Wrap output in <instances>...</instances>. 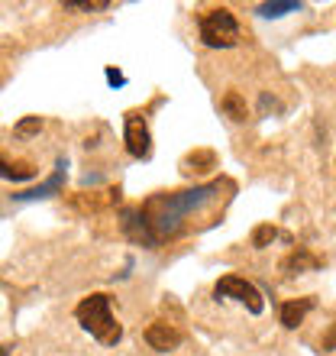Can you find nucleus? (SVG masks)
Wrapping results in <instances>:
<instances>
[{
	"instance_id": "1",
	"label": "nucleus",
	"mask_w": 336,
	"mask_h": 356,
	"mask_svg": "<svg viewBox=\"0 0 336 356\" xmlns=\"http://www.w3.org/2000/svg\"><path fill=\"white\" fill-rule=\"evenodd\" d=\"M220 191H224V185H220V181H210V185L191 188V191L149 197V201L140 207V217L146 220V227H149L152 243L159 246L162 240L175 236L178 230H181V224H185V217L197 214V211H204L207 204L220 201Z\"/></svg>"
},
{
	"instance_id": "2",
	"label": "nucleus",
	"mask_w": 336,
	"mask_h": 356,
	"mask_svg": "<svg viewBox=\"0 0 336 356\" xmlns=\"http://www.w3.org/2000/svg\"><path fill=\"white\" fill-rule=\"evenodd\" d=\"M75 318L97 343H103V347H113V343L123 337V327L117 324V318H113V311H110V298L101 295V291H97V295H87V298L78 305Z\"/></svg>"
},
{
	"instance_id": "3",
	"label": "nucleus",
	"mask_w": 336,
	"mask_h": 356,
	"mask_svg": "<svg viewBox=\"0 0 336 356\" xmlns=\"http://www.w3.org/2000/svg\"><path fill=\"white\" fill-rule=\"evenodd\" d=\"M201 39L210 49H233L240 42V23L226 7L207 10L201 17Z\"/></svg>"
},
{
	"instance_id": "4",
	"label": "nucleus",
	"mask_w": 336,
	"mask_h": 356,
	"mask_svg": "<svg viewBox=\"0 0 336 356\" xmlns=\"http://www.w3.org/2000/svg\"><path fill=\"white\" fill-rule=\"evenodd\" d=\"M214 295H217V298H233V301H240V305H246L252 314H262V308H265V305H262L259 289H255L252 282L240 279V275H224V279L217 282Z\"/></svg>"
},
{
	"instance_id": "5",
	"label": "nucleus",
	"mask_w": 336,
	"mask_h": 356,
	"mask_svg": "<svg viewBox=\"0 0 336 356\" xmlns=\"http://www.w3.org/2000/svg\"><path fill=\"white\" fill-rule=\"evenodd\" d=\"M126 149H130L133 159H146L152 152V140H149V127L140 113H126Z\"/></svg>"
},
{
	"instance_id": "6",
	"label": "nucleus",
	"mask_w": 336,
	"mask_h": 356,
	"mask_svg": "<svg viewBox=\"0 0 336 356\" xmlns=\"http://www.w3.org/2000/svg\"><path fill=\"white\" fill-rule=\"evenodd\" d=\"M146 343H149L152 350H175L178 343H181V330H175L171 324H165V321H156V324H149V330H146Z\"/></svg>"
},
{
	"instance_id": "7",
	"label": "nucleus",
	"mask_w": 336,
	"mask_h": 356,
	"mask_svg": "<svg viewBox=\"0 0 336 356\" xmlns=\"http://www.w3.org/2000/svg\"><path fill=\"white\" fill-rule=\"evenodd\" d=\"M65 159H58L56 172H52V178L49 181H42L39 188H29V191H19V195H13V201H39V197H52L62 188V181H65Z\"/></svg>"
},
{
	"instance_id": "8",
	"label": "nucleus",
	"mask_w": 336,
	"mask_h": 356,
	"mask_svg": "<svg viewBox=\"0 0 336 356\" xmlns=\"http://www.w3.org/2000/svg\"><path fill=\"white\" fill-rule=\"evenodd\" d=\"M36 175V165L33 162H23V159H13L10 162L3 152H0V178L7 181H26V178Z\"/></svg>"
},
{
	"instance_id": "9",
	"label": "nucleus",
	"mask_w": 336,
	"mask_h": 356,
	"mask_svg": "<svg viewBox=\"0 0 336 356\" xmlns=\"http://www.w3.org/2000/svg\"><path fill=\"white\" fill-rule=\"evenodd\" d=\"M314 308V298H301V301H285L281 305V324L288 330H294L301 321L308 318V311Z\"/></svg>"
},
{
	"instance_id": "10",
	"label": "nucleus",
	"mask_w": 336,
	"mask_h": 356,
	"mask_svg": "<svg viewBox=\"0 0 336 356\" xmlns=\"http://www.w3.org/2000/svg\"><path fill=\"white\" fill-rule=\"evenodd\" d=\"M298 10H301L298 0H275V3H262L259 13L262 17H269V19H275V17H285V13H298Z\"/></svg>"
},
{
	"instance_id": "11",
	"label": "nucleus",
	"mask_w": 336,
	"mask_h": 356,
	"mask_svg": "<svg viewBox=\"0 0 336 356\" xmlns=\"http://www.w3.org/2000/svg\"><path fill=\"white\" fill-rule=\"evenodd\" d=\"M224 111L230 113V120H236V123H243L246 117H249V111H246V101L240 97L236 91H226V97H224Z\"/></svg>"
},
{
	"instance_id": "12",
	"label": "nucleus",
	"mask_w": 336,
	"mask_h": 356,
	"mask_svg": "<svg viewBox=\"0 0 336 356\" xmlns=\"http://www.w3.org/2000/svg\"><path fill=\"white\" fill-rule=\"evenodd\" d=\"M275 236H278V230H275V227L262 224V227H255V230H252V246H255V250H262V246H269Z\"/></svg>"
},
{
	"instance_id": "13",
	"label": "nucleus",
	"mask_w": 336,
	"mask_h": 356,
	"mask_svg": "<svg viewBox=\"0 0 336 356\" xmlns=\"http://www.w3.org/2000/svg\"><path fill=\"white\" fill-rule=\"evenodd\" d=\"M214 162H217V156L210 149H204V152H197V156H187V159H185V172H191V165H207V169H210Z\"/></svg>"
},
{
	"instance_id": "14",
	"label": "nucleus",
	"mask_w": 336,
	"mask_h": 356,
	"mask_svg": "<svg viewBox=\"0 0 336 356\" xmlns=\"http://www.w3.org/2000/svg\"><path fill=\"white\" fill-rule=\"evenodd\" d=\"M107 0H65V10H107Z\"/></svg>"
},
{
	"instance_id": "15",
	"label": "nucleus",
	"mask_w": 336,
	"mask_h": 356,
	"mask_svg": "<svg viewBox=\"0 0 336 356\" xmlns=\"http://www.w3.org/2000/svg\"><path fill=\"white\" fill-rule=\"evenodd\" d=\"M42 130V120H39V117H26V120H19L17 123V136H33V133H39Z\"/></svg>"
},
{
	"instance_id": "16",
	"label": "nucleus",
	"mask_w": 336,
	"mask_h": 356,
	"mask_svg": "<svg viewBox=\"0 0 336 356\" xmlns=\"http://www.w3.org/2000/svg\"><path fill=\"white\" fill-rule=\"evenodd\" d=\"M301 266H317V259H310V256L308 253H294V256H291V259H285V269H301Z\"/></svg>"
},
{
	"instance_id": "17",
	"label": "nucleus",
	"mask_w": 336,
	"mask_h": 356,
	"mask_svg": "<svg viewBox=\"0 0 336 356\" xmlns=\"http://www.w3.org/2000/svg\"><path fill=\"white\" fill-rule=\"evenodd\" d=\"M107 81H110L113 88H120V85H126V78L117 72V68H107Z\"/></svg>"
},
{
	"instance_id": "18",
	"label": "nucleus",
	"mask_w": 336,
	"mask_h": 356,
	"mask_svg": "<svg viewBox=\"0 0 336 356\" xmlns=\"http://www.w3.org/2000/svg\"><path fill=\"white\" fill-rule=\"evenodd\" d=\"M0 356H10V347H0Z\"/></svg>"
}]
</instances>
